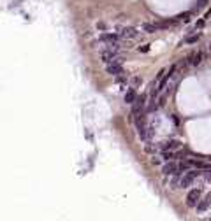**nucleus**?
Returning a JSON list of instances; mask_svg holds the SVG:
<instances>
[{"label": "nucleus", "mask_w": 211, "mask_h": 221, "mask_svg": "<svg viewBox=\"0 0 211 221\" xmlns=\"http://www.w3.org/2000/svg\"><path fill=\"white\" fill-rule=\"evenodd\" d=\"M146 95H141V97H137V100L132 104V112H130V116L132 118H137V116L143 112V109L146 107Z\"/></svg>", "instance_id": "f257e3e1"}, {"label": "nucleus", "mask_w": 211, "mask_h": 221, "mask_svg": "<svg viewBox=\"0 0 211 221\" xmlns=\"http://www.w3.org/2000/svg\"><path fill=\"white\" fill-rule=\"evenodd\" d=\"M199 200H201V190H199V188L190 190L188 195H187V205H188V207H197Z\"/></svg>", "instance_id": "f03ea898"}, {"label": "nucleus", "mask_w": 211, "mask_h": 221, "mask_svg": "<svg viewBox=\"0 0 211 221\" xmlns=\"http://www.w3.org/2000/svg\"><path fill=\"white\" fill-rule=\"evenodd\" d=\"M120 33H111V32H104V33H100L99 40L100 42H104V44H118V40H120Z\"/></svg>", "instance_id": "7ed1b4c3"}, {"label": "nucleus", "mask_w": 211, "mask_h": 221, "mask_svg": "<svg viewBox=\"0 0 211 221\" xmlns=\"http://www.w3.org/2000/svg\"><path fill=\"white\" fill-rule=\"evenodd\" d=\"M120 37L125 39V40H132V39H137V37H139V32L132 27H123L120 30Z\"/></svg>", "instance_id": "20e7f679"}, {"label": "nucleus", "mask_w": 211, "mask_h": 221, "mask_svg": "<svg viewBox=\"0 0 211 221\" xmlns=\"http://www.w3.org/2000/svg\"><path fill=\"white\" fill-rule=\"evenodd\" d=\"M162 172L166 176H174V174H180V163H176L172 160H169L164 167H162Z\"/></svg>", "instance_id": "39448f33"}, {"label": "nucleus", "mask_w": 211, "mask_h": 221, "mask_svg": "<svg viewBox=\"0 0 211 221\" xmlns=\"http://www.w3.org/2000/svg\"><path fill=\"white\" fill-rule=\"evenodd\" d=\"M106 70H108V74H111V75H121L123 74V67H121V63L120 62H111V63H108L106 65Z\"/></svg>", "instance_id": "423d86ee"}, {"label": "nucleus", "mask_w": 211, "mask_h": 221, "mask_svg": "<svg viewBox=\"0 0 211 221\" xmlns=\"http://www.w3.org/2000/svg\"><path fill=\"white\" fill-rule=\"evenodd\" d=\"M202 62H204V53H202V51H197V53H192V54L188 56V63H190V65H193V67L201 65Z\"/></svg>", "instance_id": "0eeeda50"}, {"label": "nucleus", "mask_w": 211, "mask_h": 221, "mask_svg": "<svg viewBox=\"0 0 211 221\" xmlns=\"http://www.w3.org/2000/svg\"><path fill=\"white\" fill-rule=\"evenodd\" d=\"M143 30L146 33H153V32L162 30V27H160V23H143Z\"/></svg>", "instance_id": "6e6552de"}, {"label": "nucleus", "mask_w": 211, "mask_h": 221, "mask_svg": "<svg viewBox=\"0 0 211 221\" xmlns=\"http://www.w3.org/2000/svg\"><path fill=\"white\" fill-rule=\"evenodd\" d=\"M209 203H211V198L209 197H206L204 200H199V203H197V212L199 214H202V212H206L208 211V207H209Z\"/></svg>", "instance_id": "1a4fd4ad"}, {"label": "nucleus", "mask_w": 211, "mask_h": 221, "mask_svg": "<svg viewBox=\"0 0 211 221\" xmlns=\"http://www.w3.org/2000/svg\"><path fill=\"white\" fill-rule=\"evenodd\" d=\"M123 98H125L127 104H134V102L137 100V93H135L134 88H129V90L125 91V97H123Z\"/></svg>", "instance_id": "9d476101"}, {"label": "nucleus", "mask_w": 211, "mask_h": 221, "mask_svg": "<svg viewBox=\"0 0 211 221\" xmlns=\"http://www.w3.org/2000/svg\"><path fill=\"white\" fill-rule=\"evenodd\" d=\"M181 146V142L180 141H166V142H162V149L167 151V149H176V147H180Z\"/></svg>", "instance_id": "9b49d317"}, {"label": "nucleus", "mask_w": 211, "mask_h": 221, "mask_svg": "<svg viewBox=\"0 0 211 221\" xmlns=\"http://www.w3.org/2000/svg\"><path fill=\"white\" fill-rule=\"evenodd\" d=\"M190 168H192L190 160H183V162H180V172H188Z\"/></svg>", "instance_id": "f8f14e48"}, {"label": "nucleus", "mask_w": 211, "mask_h": 221, "mask_svg": "<svg viewBox=\"0 0 211 221\" xmlns=\"http://www.w3.org/2000/svg\"><path fill=\"white\" fill-rule=\"evenodd\" d=\"M171 188H172V190H176V188H181V177L178 176V174H174V176H172Z\"/></svg>", "instance_id": "ddd939ff"}, {"label": "nucleus", "mask_w": 211, "mask_h": 221, "mask_svg": "<svg viewBox=\"0 0 211 221\" xmlns=\"http://www.w3.org/2000/svg\"><path fill=\"white\" fill-rule=\"evenodd\" d=\"M192 16H193V14L190 13V11H187V13L180 14V16H178V19H180V21H183V23H190V19H192Z\"/></svg>", "instance_id": "4468645a"}, {"label": "nucleus", "mask_w": 211, "mask_h": 221, "mask_svg": "<svg viewBox=\"0 0 211 221\" xmlns=\"http://www.w3.org/2000/svg\"><path fill=\"white\" fill-rule=\"evenodd\" d=\"M199 39H201V33H193V35H188L187 39H185V44H195Z\"/></svg>", "instance_id": "2eb2a0df"}, {"label": "nucleus", "mask_w": 211, "mask_h": 221, "mask_svg": "<svg viewBox=\"0 0 211 221\" xmlns=\"http://www.w3.org/2000/svg\"><path fill=\"white\" fill-rule=\"evenodd\" d=\"M174 156H176V151H174V149H167V151H164L162 158L166 160V162H169V160H172Z\"/></svg>", "instance_id": "dca6fc26"}, {"label": "nucleus", "mask_w": 211, "mask_h": 221, "mask_svg": "<svg viewBox=\"0 0 211 221\" xmlns=\"http://www.w3.org/2000/svg\"><path fill=\"white\" fill-rule=\"evenodd\" d=\"M208 5V0H195V7L197 9H202V7H206Z\"/></svg>", "instance_id": "f3484780"}, {"label": "nucleus", "mask_w": 211, "mask_h": 221, "mask_svg": "<svg viewBox=\"0 0 211 221\" xmlns=\"http://www.w3.org/2000/svg\"><path fill=\"white\" fill-rule=\"evenodd\" d=\"M204 179H206L208 182H211V168H209V170H206V172H204Z\"/></svg>", "instance_id": "a211bd4d"}, {"label": "nucleus", "mask_w": 211, "mask_h": 221, "mask_svg": "<svg viewBox=\"0 0 211 221\" xmlns=\"http://www.w3.org/2000/svg\"><path fill=\"white\" fill-rule=\"evenodd\" d=\"M97 30H106V23H97Z\"/></svg>", "instance_id": "6ab92c4d"}, {"label": "nucleus", "mask_w": 211, "mask_h": 221, "mask_svg": "<svg viewBox=\"0 0 211 221\" xmlns=\"http://www.w3.org/2000/svg\"><path fill=\"white\" fill-rule=\"evenodd\" d=\"M139 51H141V53H148V51H150V46H143V48H139Z\"/></svg>", "instance_id": "aec40b11"}, {"label": "nucleus", "mask_w": 211, "mask_h": 221, "mask_svg": "<svg viewBox=\"0 0 211 221\" xmlns=\"http://www.w3.org/2000/svg\"><path fill=\"white\" fill-rule=\"evenodd\" d=\"M132 83H134V86H137V84H141V77H134V79H132Z\"/></svg>", "instance_id": "412c9836"}, {"label": "nucleus", "mask_w": 211, "mask_h": 221, "mask_svg": "<svg viewBox=\"0 0 211 221\" xmlns=\"http://www.w3.org/2000/svg\"><path fill=\"white\" fill-rule=\"evenodd\" d=\"M202 27H204V21H202V19H199L197 25H195V28H202Z\"/></svg>", "instance_id": "4be33fe9"}, {"label": "nucleus", "mask_w": 211, "mask_h": 221, "mask_svg": "<svg viewBox=\"0 0 211 221\" xmlns=\"http://www.w3.org/2000/svg\"><path fill=\"white\" fill-rule=\"evenodd\" d=\"M211 168V163H204V167H202V170H209Z\"/></svg>", "instance_id": "5701e85b"}, {"label": "nucleus", "mask_w": 211, "mask_h": 221, "mask_svg": "<svg viewBox=\"0 0 211 221\" xmlns=\"http://www.w3.org/2000/svg\"><path fill=\"white\" fill-rule=\"evenodd\" d=\"M151 163H155V165H157V163H160V160H158V158H155V156H153V160H151Z\"/></svg>", "instance_id": "b1692460"}, {"label": "nucleus", "mask_w": 211, "mask_h": 221, "mask_svg": "<svg viewBox=\"0 0 211 221\" xmlns=\"http://www.w3.org/2000/svg\"><path fill=\"white\" fill-rule=\"evenodd\" d=\"M208 197H209V198H211V193H208Z\"/></svg>", "instance_id": "393cba45"}, {"label": "nucleus", "mask_w": 211, "mask_h": 221, "mask_svg": "<svg viewBox=\"0 0 211 221\" xmlns=\"http://www.w3.org/2000/svg\"><path fill=\"white\" fill-rule=\"evenodd\" d=\"M209 48H211V46H209Z\"/></svg>", "instance_id": "a878e982"}]
</instances>
